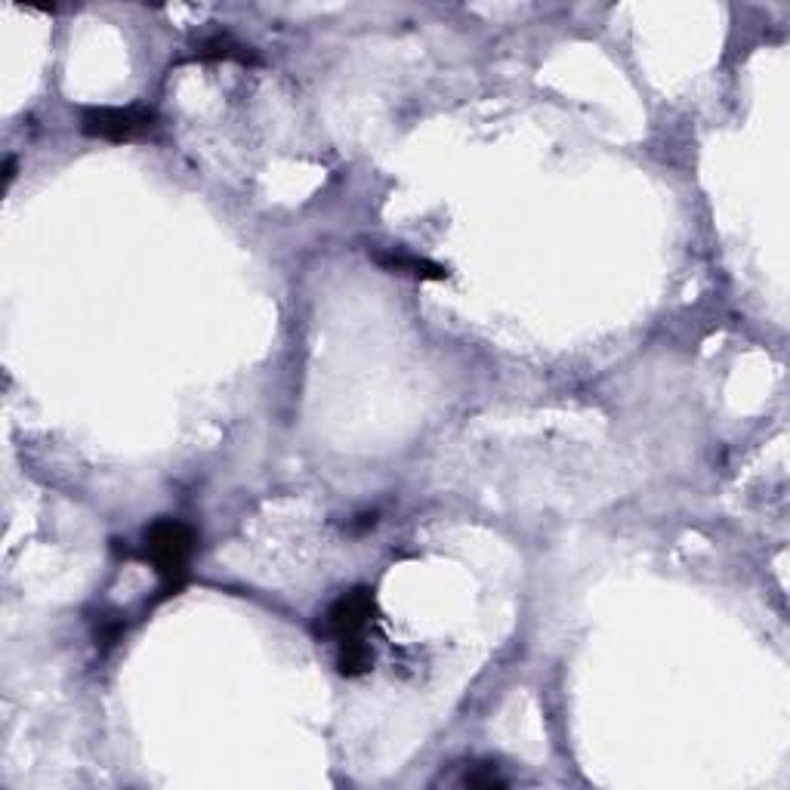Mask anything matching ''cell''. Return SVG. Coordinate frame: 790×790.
<instances>
[{"mask_svg": "<svg viewBox=\"0 0 790 790\" xmlns=\"http://www.w3.org/2000/svg\"><path fill=\"white\" fill-rule=\"evenodd\" d=\"M374 664V655L368 649V642H346L337 645V667L343 676H362Z\"/></svg>", "mask_w": 790, "mask_h": 790, "instance_id": "obj_5", "label": "cell"}, {"mask_svg": "<svg viewBox=\"0 0 790 790\" xmlns=\"http://www.w3.org/2000/svg\"><path fill=\"white\" fill-rule=\"evenodd\" d=\"M198 59H247V53L229 38H210L198 47Z\"/></svg>", "mask_w": 790, "mask_h": 790, "instance_id": "obj_6", "label": "cell"}, {"mask_svg": "<svg viewBox=\"0 0 790 790\" xmlns=\"http://www.w3.org/2000/svg\"><path fill=\"white\" fill-rule=\"evenodd\" d=\"M377 618V599L368 587H355L343 593L325 612V633L337 642H365L368 627Z\"/></svg>", "mask_w": 790, "mask_h": 790, "instance_id": "obj_2", "label": "cell"}, {"mask_svg": "<svg viewBox=\"0 0 790 790\" xmlns=\"http://www.w3.org/2000/svg\"><path fill=\"white\" fill-rule=\"evenodd\" d=\"M81 130L93 139L130 142L152 136L158 130V118L152 109H87L81 118Z\"/></svg>", "mask_w": 790, "mask_h": 790, "instance_id": "obj_3", "label": "cell"}, {"mask_svg": "<svg viewBox=\"0 0 790 790\" xmlns=\"http://www.w3.org/2000/svg\"><path fill=\"white\" fill-rule=\"evenodd\" d=\"M146 562L158 571L164 581V596L176 593L189 578V562L195 553V528L179 519H158L146 528Z\"/></svg>", "mask_w": 790, "mask_h": 790, "instance_id": "obj_1", "label": "cell"}, {"mask_svg": "<svg viewBox=\"0 0 790 790\" xmlns=\"http://www.w3.org/2000/svg\"><path fill=\"white\" fill-rule=\"evenodd\" d=\"M374 260L383 266V269H392V272H408L414 278H429V281H442L448 278V269L429 263L423 257H411V254H402V250H389V254H374Z\"/></svg>", "mask_w": 790, "mask_h": 790, "instance_id": "obj_4", "label": "cell"}, {"mask_svg": "<svg viewBox=\"0 0 790 790\" xmlns=\"http://www.w3.org/2000/svg\"><path fill=\"white\" fill-rule=\"evenodd\" d=\"M463 784H470V787H500V784H507V778H500L491 766L482 769V772H466Z\"/></svg>", "mask_w": 790, "mask_h": 790, "instance_id": "obj_7", "label": "cell"}]
</instances>
